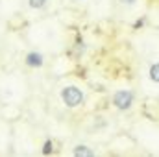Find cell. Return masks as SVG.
<instances>
[{
	"label": "cell",
	"mask_w": 159,
	"mask_h": 157,
	"mask_svg": "<svg viewBox=\"0 0 159 157\" xmlns=\"http://www.w3.org/2000/svg\"><path fill=\"white\" fill-rule=\"evenodd\" d=\"M59 98L65 104V107H69V109H76V107H81L85 104V92H83V89H80L78 85H65V87H61Z\"/></svg>",
	"instance_id": "1"
},
{
	"label": "cell",
	"mask_w": 159,
	"mask_h": 157,
	"mask_svg": "<svg viewBox=\"0 0 159 157\" xmlns=\"http://www.w3.org/2000/svg\"><path fill=\"white\" fill-rule=\"evenodd\" d=\"M111 104L119 111H129L133 107V104H135V92L131 89H119V91L113 92Z\"/></svg>",
	"instance_id": "2"
},
{
	"label": "cell",
	"mask_w": 159,
	"mask_h": 157,
	"mask_svg": "<svg viewBox=\"0 0 159 157\" xmlns=\"http://www.w3.org/2000/svg\"><path fill=\"white\" fill-rule=\"evenodd\" d=\"M24 65L30 69H43L44 67V54L39 50H30L24 56Z\"/></svg>",
	"instance_id": "3"
},
{
	"label": "cell",
	"mask_w": 159,
	"mask_h": 157,
	"mask_svg": "<svg viewBox=\"0 0 159 157\" xmlns=\"http://www.w3.org/2000/svg\"><path fill=\"white\" fill-rule=\"evenodd\" d=\"M72 154L76 157H94V150L89 148V146H85V144H78V146H74Z\"/></svg>",
	"instance_id": "4"
},
{
	"label": "cell",
	"mask_w": 159,
	"mask_h": 157,
	"mask_svg": "<svg viewBox=\"0 0 159 157\" xmlns=\"http://www.w3.org/2000/svg\"><path fill=\"white\" fill-rule=\"evenodd\" d=\"M148 78H150V81H154V83L159 85V61L152 63L148 67Z\"/></svg>",
	"instance_id": "5"
},
{
	"label": "cell",
	"mask_w": 159,
	"mask_h": 157,
	"mask_svg": "<svg viewBox=\"0 0 159 157\" xmlns=\"http://www.w3.org/2000/svg\"><path fill=\"white\" fill-rule=\"evenodd\" d=\"M28 6H30L32 9L39 11V9H44V7L48 6V0H28Z\"/></svg>",
	"instance_id": "6"
},
{
	"label": "cell",
	"mask_w": 159,
	"mask_h": 157,
	"mask_svg": "<svg viewBox=\"0 0 159 157\" xmlns=\"http://www.w3.org/2000/svg\"><path fill=\"white\" fill-rule=\"evenodd\" d=\"M52 152H54V141L46 139V141H44V144H43V154H44V155H48V154H52Z\"/></svg>",
	"instance_id": "7"
},
{
	"label": "cell",
	"mask_w": 159,
	"mask_h": 157,
	"mask_svg": "<svg viewBox=\"0 0 159 157\" xmlns=\"http://www.w3.org/2000/svg\"><path fill=\"white\" fill-rule=\"evenodd\" d=\"M119 4L126 6V7H131V6H135V4H137V0H119Z\"/></svg>",
	"instance_id": "8"
},
{
	"label": "cell",
	"mask_w": 159,
	"mask_h": 157,
	"mask_svg": "<svg viewBox=\"0 0 159 157\" xmlns=\"http://www.w3.org/2000/svg\"><path fill=\"white\" fill-rule=\"evenodd\" d=\"M76 2H81V0H76Z\"/></svg>",
	"instance_id": "9"
}]
</instances>
